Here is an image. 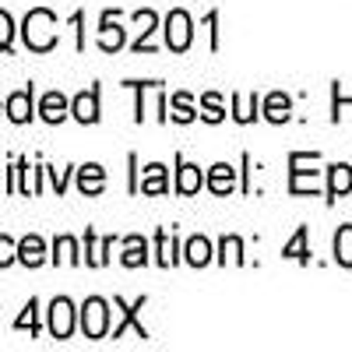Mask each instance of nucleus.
Returning a JSON list of instances; mask_svg holds the SVG:
<instances>
[{"instance_id":"nucleus-1","label":"nucleus","mask_w":352,"mask_h":352,"mask_svg":"<svg viewBox=\"0 0 352 352\" xmlns=\"http://www.w3.org/2000/svg\"><path fill=\"white\" fill-rule=\"evenodd\" d=\"M21 39L32 53H50L56 46V14L46 11V8L28 11L25 21H21Z\"/></svg>"},{"instance_id":"nucleus-2","label":"nucleus","mask_w":352,"mask_h":352,"mask_svg":"<svg viewBox=\"0 0 352 352\" xmlns=\"http://www.w3.org/2000/svg\"><path fill=\"white\" fill-rule=\"evenodd\" d=\"M81 331H85V338H92V342L109 335V303L102 296H88L85 300V307H81Z\"/></svg>"},{"instance_id":"nucleus-3","label":"nucleus","mask_w":352,"mask_h":352,"mask_svg":"<svg viewBox=\"0 0 352 352\" xmlns=\"http://www.w3.org/2000/svg\"><path fill=\"white\" fill-rule=\"evenodd\" d=\"M190 39H194V28H190V14L187 11H169L166 14V46L173 53H187L190 50Z\"/></svg>"},{"instance_id":"nucleus-4","label":"nucleus","mask_w":352,"mask_h":352,"mask_svg":"<svg viewBox=\"0 0 352 352\" xmlns=\"http://www.w3.org/2000/svg\"><path fill=\"white\" fill-rule=\"evenodd\" d=\"M320 190V176L317 169H303L300 152L289 155V194H317Z\"/></svg>"},{"instance_id":"nucleus-5","label":"nucleus","mask_w":352,"mask_h":352,"mask_svg":"<svg viewBox=\"0 0 352 352\" xmlns=\"http://www.w3.org/2000/svg\"><path fill=\"white\" fill-rule=\"evenodd\" d=\"M71 331H74V303L67 296H56L50 303V335L64 342L71 338Z\"/></svg>"},{"instance_id":"nucleus-6","label":"nucleus","mask_w":352,"mask_h":352,"mask_svg":"<svg viewBox=\"0 0 352 352\" xmlns=\"http://www.w3.org/2000/svg\"><path fill=\"white\" fill-rule=\"evenodd\" d=\"M116 18H120L116 11H106L102 21H99V50H106V53H120L124 43H127V32L116 25Z\"/></svg>"},{"instance_id":"nucleus-7","label":"nucleus","mask_w":352,"mask_h":352,"mask_svg":"<svg viewBox=\"0 0 352 352\" xmlns=\"http://www.w3.org/2000/svg\"><path fill=\"white\" fill-rule=\"evenodd\" d=\"M138 190L148 194V197H159L169 190V169L162 162H148L141 169V180H138Z\"/></svg>"},{"instance_id":"nucleus-8","label":"nucleus","mask_w":352,"mask_h":352,"mask_svg":"<svg viewBox=\"0 0 352 352\" xmlns=\"http://www.w3.org/2000/svg\"><path fill=\"white\" fill-rule=\"evenodd\" d=\"M4 109H8V120L11 124H28V120H32V116H36V109H32V85L11 92L8 102H4Z\"/></svg>"},{"instance_id":"nucleus-9","label":"nucleus","mask_w":352,"mask_h":352,"mask_svg":"<svg viewBox=\"0 0 352 352\" xmlns=\"http://www.w3.org/2000/svg\"><path fill=\"white\" fill-rule=\"evenodd\" d=\"M71 116H74L78 124H96V120H99V88H96V85L74 96V102H71Z\"/></svg>"},{"instance_id":"nucleus-10","label":"nucleus","mask_w":352,"mask_h":352,"mask_svg":"<svg viewBox=\"0 0 352 352\" xmlns=\"http://www.w3.org/2000/svg\"><path fill=\"white\" fill-rule=\"evenodd\" d=\"M144 303H148V300L141 296V300H134V303L127 307V303H124L120 296H116V307H120L124 314H120V324L113 328V338H120V335H124L127 328H134V331H138V338H148V328H144L141 320H138V314H141V307H144Z\"/></svg>"},{"instance_id":"nucleus-11","label":"nucleus","mask_w":352,"mask_h":352,"mask_svg":"<svg viewBox=\"0 0 352 352\" xmlns=\"http://www.w3.org/2000/svg\"><path fill=\"white\" fill-rule=\"evenodd\" d=\"M78 190H81L85 197H96V194H102V190H106V169H102L99 162H88V166H81V169H78Z\"/></svg>"},{"instance_id":"nucleus-12","label":"nucleus","mask_w":352,"mask_h":352,"mask_svg":"<svg viewBox=\"0 0 352 352\" xmlns=\"http://www.w3.org/2000/svg\"><path fill=\"white\" fill-rule=\"evenodd\" d=\"M67 113H71V102H67L64 92H46L39 99V116H43L46 124H64Z\"/></svg>"},{"instance_id":"nucleus-13","label":"nucleus","mask_w":352,"mask_h":352,"mask_svg":"<svg viewBox=\"0 0 352 352\" xmlns=\"http://www.w3.org/2000/svg\"><path fill=\"white\" fill-rule=\"evenodd\" d=\"M18 261L25 264V268H39V264L46 261V243H43V236L28 232L25 240H18Z\"/></svg>"},{"instance_id":"nucleus-14","label":"nucleus","mask_w":352,"mask_h":352,"mask_svg":"<svg viewBox=\"0 0 352 352\" xmlns=\"http://www.w3.org/2000/svg\"><path fill=\"white\" fill-rule=\"evenodd\" d=\"M208 190L212 194H232V187H236V169H232L229 162H215L212 169H208Z\"/></svg>"},{"instance_id":"nucleus-15","label":"nucleus","mask_w":352,"mask_h":352,"mask_svg":"<svg viewBox=\"0 0 352 352\" xmlns=\"http://www.w3.org/2000/svg\"><path fill=\"white\" fill-rule=\"evenodd\" d=\"M204 187V173H201V166H194V162H180V169H176V190L180 194H197Z\"/></svg>"},{"instance_id":"nucleus-16","label":"nucleus","mask_w":352,"mask_h":352,"mask_svg":"<svg viewBox=\"0 0 352 352\" xmlns=\"http://www.w3.org/2000/svg\"><path fill=\"white\" fill-rule=\"evenodd\" d=\"M289 116H292V99L285 92H272L264 99V120L268 124H285Z\"/></svg>"},{"instance_id":"nucleus-17","label":"nucleus","mask_w":352,"mask_h":352,"mask_svg":"<svg viewBox=\"0 0 352 352\" xmlns=\"http://www.w3.org/2000/svg\"><path fill=\"white\" fill-rule=\"evenodd\" d=\"M328 176H331V184H328V201H338V197H345V194L352 190V166L335 162V166L328 169Z\"/></svg>"},{"instance_id":"nucleus-18","label":"nucleus","mask_w":352,"mask_h":352,"mask_svg":"<svg viewBox=\"0 0 352 352\" xmlns=\"http://www.w3.org/2000/svg\"><path fill=\"white\" fill-rule=\"evenodd\" d=\"M120 261H124V268H141V264H148V240L144 236H127Z\"/></svg>"},{"instance_id":"nucleus-19","label":"nucleus","mask_w":352,"mask_h":352,"mask_svg":"<svg viewBox=\"0 0 352 352\" xmlns=\"http://www.w3.org/2000/svg\"><path fill=\"white\" fill-rule=\"evenodd\" d=\"M109 247H113V236L96 240V232L88 229V232H85V264H92V268H102V264H106V254H109Z\"/></svg>"},{"instance_id":"nucleus-20","label":"nucleus","mask_w":352,"mask_h":352,"mask_svg":"<svg viewBox=\"0 0 352 352\" xmlns=\"http://www.w3.org/2000/svg\"><path fill=\"white\" fill-rule=\"evenodd\" d=\"M155 250H159V268H173V264H176V257H180V254H176V250H180V243H176V236H173V232H166V229H159L155 232Z\"/></svg>"},{"instance_id":"nucleus-21","label":"nucleus","mask_w":352,"mask_h":352,"mask_svg":"<svg viewBox=\"0 0 352 352\" xmlns=\"http://www.w3.org/2000/svg\"><path fill=\"white\" fill-rule=\"evenodd\" d=\"M184 257L190 268H204V264H212V243L204 236H190L187 247H184Z\"/></svg>"},{"instance_id":"nucleus-22","label":"nucleus","mask_w":352,"mask_h":352,"mask_svg":"<svg viewBox=\"0 0 352 352\" xmlns=\"http://www.w3.org/2000/svg\"><path fill=\"white\" fill-rule=\"evenodd\" d=\"M169 120H176V124H190V120H197V109H194V99L187 96V92H176L173 99H169Z\"/></svg>"},{"instance_id":"nucleus-23","label":"nucleus","mask_w":352,"mask_h":352,"mask_svg":"<svg viewBox=\"0 0 352 352\" xmlns=\"http://www.w3.org/2000/svg\"><path fill=\"white\" fill-rule=\"evenodd\" d=\"M53 264H81L74 236H56L53 240Z\"/></svg>"},{"instance_id":"nucleus-24","label":"nucleus","mask_w":352,"mask_h":352,"mask_svg":"<svg viewBox=\"0 0 352 352\" xmlns=\"http://www.w3.org/2000/svg\"><path fill=\"white\" fill-rule=\"evenodd\" d=\"M257 109H261V99L257 96H232V116L240 124H254L257 120Z\"/></svg>"},{"instance_id":"nucleus-25","label":"nucleus","mask_w":352,"mask_h":352,"mask_svg":"<svg viewBox=\"0 0 352 352\" xmlns=\"http://www.w3.org/2000/svg\"><path fill=\"white\" fill-rule=\"evenodd\" d=\"M201 116L208 124H222L226 120V106H222V96L219 92H204L201 96Z\"/></svg>"},{"instance_id":"nucleus-26","label":"nucleus","mask_w":352,"mask_h":352,"mask_svg":"<svg viewBox=\"0 0 352 352\" xmlns=\"http://www.w3.org/2000/svg\"><path fill=\"white\" fill-rule=\"evenodd\" d=\"M335 261L342 268H352V226H342L335 232Z\"/></svg>"},{"instance_id":"nucleus-27","label":"nucleus","mask_w":352,"mask_h":352,"mask_svg":"<svg viewBox=\"0 0 352 352\" xmlns=\"http://www.w3.org/2000/svg\"><path fill=\"white\" fill-rule=\"evenodd\" d=\"M282 257H285V261L292 257V261H300V264H307V261H310V250H307V226H300V229H296V236H292V240L285 243Z\"/></svg>"},{"instance_id":"nucleus-28","label":"nucleus","mask_w":352,"mask_h":352,"mask_svg":"<svg viewBox=\"0 0 352 352\" xmlns=\"http://www.w3.org/2000/svg\"><path fill=\"white\" fill-rule=\"evenodd\" d=\"M14 328L18 331H32V335H39V300H28V307H25V314L14 320Z\"/></svg>"},{"instance_id":"nucleus-29","label":"nucleus","mask_w":352,"mask_h":352,"mask_svg":"<svg viewBox=\"0 0 352 352\" xmlns=\"http://www.w3.org/2000/svg\"><path fill=\"white\" fill-rule=\"evenodd\" d=\"M243 264V240L240 236H222V264Z\"/></svg>"},{"instance_id":"nucleus-30","label":"nucleus","mask_w":352,"mask_h":352,"mask_svg":"<svg viewBox=\"0 0 352 352\" xmlns=\"http://www.w3.org/2000/svg\"><path fill=\"white\" fill-rule=\"evenodd\" d=\"M18 261V243L11 236H0V268H11Z\"/></svg>"},{"instance_id":"nucleus-31","label":"nucleus","mask_w":352,"mask_h":352,"mask_svg":"<svg viewBox=\"0 0 352 352\" xmlns=\"http://www.w3.org/2000/svg\"><path fill=\"white\" fill-rule=\"evenodd\" d=\"M11 39H14V21L8 11H0V53L11 50Z\"/></svg>"},{"instance_id":"nucleus-32","label":"nucleus","mask_w":352,"mask_h":352,"mask_svg":"<svg viewBox=\"0 0 352 352\" xmlns=\"http://www.w3.org/2000/svg\"><path fill=\"white\" fill-rule=\"evenodd\" d=\"M46 173H50V180H53L56 194H64V190H67V169H64V173H56V169H46Z\"/></svg>"}]
</instances>
